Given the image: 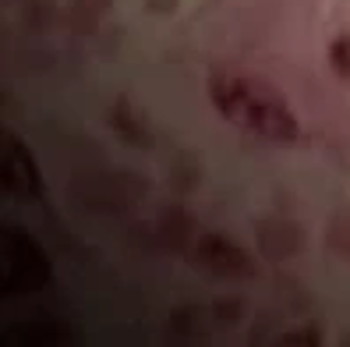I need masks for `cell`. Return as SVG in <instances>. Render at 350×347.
I'll return each mask as SVG.
<instances>
[{
	"label": "cell",
	"mask_w": 350,
	"mask_h": 347,
	"mask_svg": "<svg viewBox=\"0 0 350 347\" xmlns=\"http://www.w3.org/2000/svg\"><path fill=\"white\" fill-rule=\"evenodd\" d=\"M209 99L234 128L265 142H294L301 135V120L291 110L286 96L252 71L241 68H213L209 71Z\"/></svg>",
	"instance_id": "cell-1"
}]
</instances>
